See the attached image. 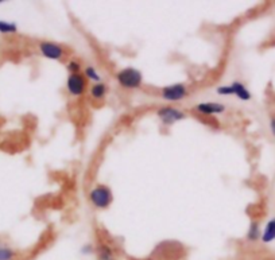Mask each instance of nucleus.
Here are the masks:
<instances>
[{
  "instance_id": "1",
  "label": "nucleus",
  "mask_w": 275,
  "mask_h": 260,
  "mask_svg": "<svg viewBox=\"0 0 275 260\" xmlns=\"http://www.w3.org/2000/svg\"><path fill=\"white\" fill-rule=\"evenodd\" d=\"M115 78L123 89L134 90L139 89L143 84V74L139 69L127 66V68L120 69L118 73L115 74Z\"/></svg>"
},
{
  "instance_id": "2",
  "label": "nucleus",
  "mask_w": 275,
  "mask_h": 260,
  "mask_svg": "<svg viewBox=\"0 0 275 260\" xmlns=\"http://www.w3.org/2000/svg\"><path fill=\"white\" fill-rule=\"evenodd\" d=\"M89 201L96 209H107L114 201L112 190L107 185H96L88 194Z\"/></svg>"
},
{
  "instance_id": "3",
  "label": "nucleus",
  "mask_w": 275,
  "mask_h": 260,
  "mask_svg": "<svg viewBox=\"0 0 275 260\" xmlns=\"http://www.w3.org/2000/svg\"><path fill=\"white\" fill-rule=\"evenodd\" d=\"M156 116L159 117L162 124L165 125V127L176 124L177 121H181V120L186 119V114L182 110H180V108L173 107V105H165V107L158 108Z\"/></svg>"
},
{
  "instance_id": "4",
  "label": "nucleus",
  "mask_w": 275,
  "mask_h": 260,
  "mask_svg": "<svg viewBox=\"0 0 275 260\" xmlns=\"http://www.w3.org/2000/svg\"><path fill=\"white\" fill-rule=\"evenodd\" d=\"M189 89L185 84H173V85H166L161 89V97L167 103H178L186 99Z\"/></svg>"
},
{
  "instance_id": "5",
  "label": "nucleus",
  "mask_w": 275,
  "mask_h": 260,
  "mask_svg": "<svg viewBox=\"0 0 275 260\" xmlns=\"http://www.w3.org/2000/svg\"><path fill=\"white\" fill-rule=\"evenodd\" d=\"M88 89V80L81 73L69 74L66 80V90L73 97H81Z\"/></svg>"
},
{
  "instance_id": "6",
  "label": "nucleus",
  "mask_w": 275,
  "mask_h": 260,
  "mask_svg": "<svg viewBox=\"0 0 275 260\" xmlns=\"http://www.w3.org/2000/svg\"><path fill=\"white\" fill-rule=\"evenodd\" d=\"M38 49H39V53L43 57L47 58V59H53V61H60L65 56L63 47L56 43V42L42 41L38 43Z\"/></svg>"
},
{
  "instance_id": "7",
  "label": "nucleus",
  "mask_w": 275,
  "mask_h": 260,
  "mask_svg": "<svg viewBox=\"0 0 275 260\" xmlns=\"http://www.w3.org/2000/svg\"><path fill=\"white\" fill-rule=\"evenodd\" d=\"M194 111L203 116H217V115H223L227 111V107L216 101H204L196 104Z\"/></svg>"
},
{
  "instance_id": "8",
  "label": "nucleus",
  "mask_w": 275,
  "mask_h": 260,
  "mask_svg": "<svg viewBox=\"0 0 275 260\" xmlns=\"http://www.w3.org/2000/svg\"><path fill=\"white\" fill-rule=\"evenodd\" d=\"M94 255L97 260H116L114 248L104 240H99L94 245Z\"/></svg>"
},
{
  "instance_id": "9",
  "label": "nucleus",
  "mask_w": 275,
  "mask_h": 260,
  "mask_svg": "<svg viewBox=\"0 0 275 260\" xmlns=\"http://www.w3.org/2000/svg\"><path fill=\"white\" fill-rule=\"evenodd\" d=\"M231 87L234 89V96H236L240 101H249L252 99V94L248 90V88L240 81H234L231 84Z\"/></svg>"
},
{
  "instance_id": "10",
  "label": "nucleus",
  "mask_w": 275,
  "mask_h": 260,
  "mask_svg": "<svg viewBox=\"0 0 275 260\" xmlns=\"http://www.w3.org/2000/svg\"><path fill=\"white\" fill-rule=\"evenodd\" d=\"M275 240V217L266 224L265 229L262 232V237H260V241L265 243V244H270Z\"/></svg>"
},
{
  "instance_id": "11",
  "label": "nucleus",
  "mask_w": 275,
  "mask_h": 260,
  "mask_svg": "<svg viewBox=\"0 0 275 260\" xmlns=\"http://www.w3.org/2000/svg\"><path fill=\"white\" fill-rule=\"evenodd\" d=\"M107 93H108V87H107V84L104 83L93 84V85L89 88V94H91V97L94 100H103Z\"/></svg>"
},
{
  "instance_id": "12",
  "label": "nucleus",
  "mask_w": 275,
  "mask_h": 260,
  "mask_svg": "<svg viewBox=\"0 0 275 260\" xmlns=\"http://www.w3.org/2000/svg\"><path fill=\"white\" fill-rule=\"evenodd\" d=\"M245 237H247V240L251 241V243H255V241L260 240V237H262V229H260L259 227V223L252 221V223L249 224V228L248 231H247Z\"/></svg>"
},
{
  "instance_id": "13",
  "label": "nucleus",
  "mask_w": 275,
  "mask_h": 260,
  "mask_svg": "<svg viewBox=\"0 0 275 260\" xmlns=\"http://www.w3.org/2000/svg\"><path fill=\"white\" fill-rule=\"evenodd\" d=\"M16 32H18V25L15 22L0 19V34H16Z\"/></svg>"
},
{
  "instance_id": "14",
  "label": "nucleus",
  "mask_w": 275,
  "mask_h": 260,
  "mask_svg": "<svg viewBox=\"0 0 275 260\" xmlns=\"http://www.w3.org/2000/svg\"><path fill=\"white\" fill-rule=\"evenodd\" d=\"M84 76H85L87 80H91V81H93L94 84L101 83V76H100L99 72H97L96 68H93V66H85V68H84Z\"/></svg>"
},
{
  "instance_id": "15",
  "label": "nucleus",
  "mask_w": 275,
  "mask_h": 260,
  "mask_svg": "<svg viewBox=\"0 0 275 260\" xmlns=\"http://www.w3.org/2000/svg\"><path fill=\"white\" fill-rule=\"evenodd\" d=\"M16 251L7 245H0V260H15Z\"/></svg>"
},
{
  "instance_id": "16",
  "label": "nucleus",
  "mask_w": 275,
  "mask_h": 260,
  "mask_svg": "<svg viewBox=\"0 0 275 260\" xmlns=\"http://www.w3.org/2000/svg\"><path fill=\"white\" fill-rule=\"evenodd\" d=\"M216 93L218 96H234V89L231 85H220L216 88Z\"/></svg>"
},
{
  "instance_id": "17",
  "label": "nucleus",
  "mask_w": 275,
  "mask_h": 260,
  "mask_svg": "<svg viewBox=\"0 0 275 260\" xmlns=\"http://www.w3.org/2000/svg\"><path fill=\"white\" fill-rule=\"evenodd\" d=\"M66 69H68L69 74H77L81 72V65H80V62H77V61L72 59V61H69L68 65H66Z\"/></svg>"
},
{
  "instance_id": "18",
  "label": "nucleus",
  "mask_w": 275,
  "mask_h": 260,
  "mask_svg": "<svg viewBox=\"0 0 275 260\" xmlns=\"http://www.w3.org/2000/svg\"><path fill=\"white\" fill-rule=\"evenodd\" d=\"M81 254L83 255H92L94 254V245L93 244H85L81 247Z\"/></svg>"
},
{
  "instance_id": "19",
  "label": "nucleus",
  "mask_w": 275,
  "mask_h": 260,
  "mask_svg": "<svg viewBox=\"0 0 275 260\" xmlns=\"http://www.w3.org/2000/svg\"><path fill=\"white\" fill-rule=\"evenodd\" d=\"M270 131L273 136H275V116H271L270 117Z\"/></svg>"
},
{
  "instance_id": "20",
  "label": "nucleus",
  "mask_w": 275,
  "mask_h": 260,
  "mask_svg": "<svg viewBox=\"0 0 275 260\" xmlns=\"http://www.w3.org/2000/svg\"><path fill=\"white\" fill-rule=\"evenodd\" d=\"M0 3H4V1H3V0H0Z\"/></svg>"
}]
</instances>
